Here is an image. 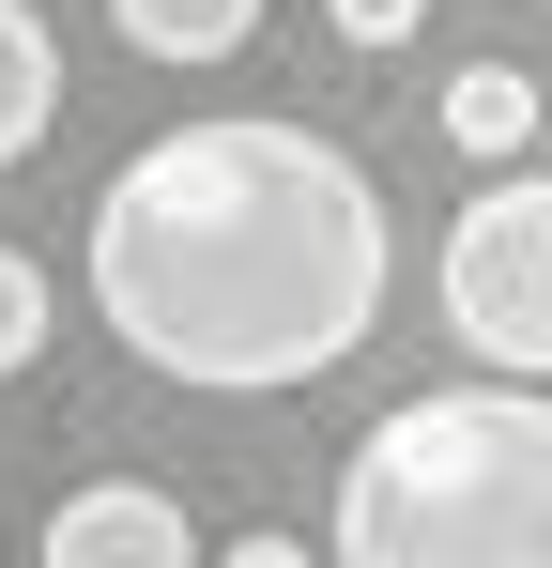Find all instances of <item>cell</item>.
I'll list each match as a JSON object with an SVG mask.
<instances>
[{
  "label": "cell",
  "instance_id": "obj_1",
  "mask_svg": "<svg viewBox=\"0 0 552 568\" xmlns=\"http://www.w3.org/2000/svg\"><path fill=\"white\" fill-rule=\"evenodd\" d=\"M384 277H399L384 185L354 170V139L276 108L139 139L92 200V323L200 399H276L368 354Z\"/></svg>",
  "mask_w": 552,
  "mask_h": 568
},
{
  "label": "cell",
  "instance_id": "obj_2",
  "mask_svg": "<svg viewBox=\"0 0 552 568\" xmlns=\"http://www.w3.org/2000/svg\"><path fill=\"white\" fill-rule=\"evenodd\" d=\"M338 568H552V384H415L338 462Z\"/></svg>",
  "mask_w": 552,
  "mask_h": 568
},
{
  "label": "cell",
  "instance_id": "obj_3",
  "mask_svg": "<svg viewBox=\"0 0 552 568\" xmlns=\"http://www.w3.org/2000/svg\"><path fill=\"white\" fill-rule=\"evenodd\" d=\"M430 307L476 369L552 384V170H491V185L446 215V262H430Z\"/></svg>",
  "mask_w": 552,
  "mask_h": 568
},
{
  "label": "cell",
  "instance_id": "obj_4",
  "mask_svg": "<svg viewBox=\"0 0 552 568\" xmlns=\"http://www.w3.org/2000/svg\"><path fill=\"white\" fill-rule=\"evenodd\" d=\"M31 568H200V538H184V507L154 476H92V491L47 507V554Z\"/></svg>",
  "mask_w": 552,
  "mask_h": 568
},
{
  "label": "cell",
  "instance_id": "obj_5",
  "mask_svg": "<svg viewBox=\"0 0 552 568\" xmlns=\"http://www.w3.org/2000/svg\"><path fill=\"white\" fill-rule=\"evenodd\" d=\"M538 78H522V62H460L446 78V139L460 154H476V170H522V154H538Z\"/></svg>",
  "mask_w": 552,
  "mask_h": 568
},
{
  "label": "cell",
  "instance_id": "obj_6",
  "mask_svg": "<svg viewBox=\"0 0 552 568\" xmlns=\"http://www.w3.org/2000/svg\"><path fill=\"white\" fill-rule=\"evenodd\" d=\"M108 31L139 62H231V47H262V0H108Z\"/></svg>",
  "mask_w": 552,
  "mask_h": 568
},
{
  "label": "cell",
  "instance_id": "obj_7",
  "mask_svg": "<svg viewBox=\"0 0 552 568\" xmlns=\"http://www.w3.org/2000/svg\"><path fill=\"white\" fill-rule=\"evenodd\" d=\"M47 123H62V31H47L31 0H0V170H16Z\"/></svg>",
  "mask_w": 552,
  "mask_h": 568
},
{
  "label": "cell",
  "instance_id": "obj_8",
  "mask_svg": "<svg viewBox=\"0 0 552 568\" xmlns=\"http://www.w3.org/2000/svg\"><path fill=\"white\" fill-rule=\"evenodd\" d=\"M31 354H47V262H31V246H0V384L31 369Z\"/></svg>",
  "mask_w": 552,
  "mask_h": 568
},
{
  "label": "cell",
  "instance_id": "obj_9",
  "mask_svg": "<svg viewBox=\"0 0 552 568\" xmlns=\"http://www.w3.org/2000/svg\"><path fill=\"white\" fill-rule=\"evenodd\" d=\"M415 16H430V0H323L338 47H415Z\"/></svg>",
  "mask_w": 552,
  "mask_h": 568
},
{
  "label": "cell",
  "instance_id": "obj_10",
  "mask_svg": "<svg viewBox=\"0 0 552 568\" xmlns=\"http://www.w3.org/2000/svg\"><path fill=\"white\" fill-rule=\"evenodd\" d=\"M215 568H307V538H231Z\"/></svg>",
  "mask_w": 552,
  "mask_h": 568
}]
</instances>
